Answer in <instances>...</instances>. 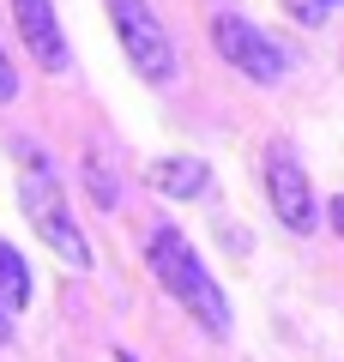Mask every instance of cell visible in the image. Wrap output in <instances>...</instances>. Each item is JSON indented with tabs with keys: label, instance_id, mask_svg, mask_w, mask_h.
<instances>
[{
	"label": "cell",
	"instance_id": "6da1fadb",
	"mask_svg": "<svg viewBox=\"0 0 344 362\" xmlns=\"http://www.w3.org/2000/svg\"><path fill=\"white\" fill-rule=\"evenodd\" d=\"M151 272L164 278V290H169V296H176L212 338H229V302H224V290L212 284V272L200 266V254L188 247V235L169 230V223H164V230H151Z\"/></svg>",
	"mask_w": 344,
	"mask_h": 362
},
{
	"label": "cell",
	"instance_id": "7a4b0ae2",
	"mask_svg": "<svg viewBox=\"0 0 344 362\" xmlns=\"http://www.w3.org/2000/svg\"><path fill=\"white\" fill-rule=\"evenodd\" d=\"M18 199H25V218L37 223V235L55 247V254L67 259V266H91V242L79 235V223L67 218V199H61V187H55V175H49V163H42V151L30 157L25 151V175H18Z\"/></svg>",
	"mask_w": 344,
	"mask_h": 362
},
{
	"label": "cell",
	"instance_id": "3957f363",
	"mask_svg": "<svg viewBox=\"0 0 344 362\" xmlns=\"http://www.w3.org/2000/svg\"><path fill=\"white\" fill-rule=\"evenodd\" d=\"M115 18V37H121V49H127V61L139 66L145 85H169L176 78V49H169V30L157 25L151 0H103Z\"/></svg>",
	"mask_w": 344,
	"mask_h": 362
},
{
	"label": "cell",
	"instance_id": "277c9868",
	"mask_svg": "<svg viewBox=\"0 0 344 362\" xmlns=\"http://www.w3.org/2000/svg\"><path fill=\"white\" fill-rule=\"evenodd\" d=\"M212 49L224 54L242 78H254V85H278V78H284V49L254 25V18L217 13V18H212Z\"/></svg>",
	"mask_w": 344,
	"mask_h": 362
},
{
	"label": "cell",
	"instance_id": "5b68a950",
	"mask_svg": "<svg viewBox=\"0 0 344 362\" xmlns=\"http://www.w3.org/2000/svg\"><path fill=\"white\" fill-rule=\"evenodd\" d=\"M266 199L278 211V223L290 235H314L320 230V206H314V187H308L302 163H296L290 145H272L266 151Z\"/></svg>",
	"mask_w": 344,
	"mask_h": 362
},
{
	"label": "cell",
	"instance_id": "8992f818",
	"mask_svg": "<svg viewBox=\"0 0 344 362\" xmlns=\"http://www.w3.org/2000/svg\"><path fill=\"white\" fill-rule=\"evenodd\" d=\"M13 18H18L25 49L37 54V66H49V73H67L73 66V49H67L61 18H55V0H13Z\"/></svg>",
	"mask_w": 344,
	"mask_h": 362
},
{
	"label": "cell",
	"instance_id": "52a82bcc",
	"mask_svg": "<svg viewBox=\"0 0 344 362\" xmlns=\"http://www.w3.org/2000/svg\"><path fill=\"white\" fill-rule=\"evenodd\" d=\"M205 181H212V169L200 157H164V163H151V187L164 199H200Z\"/></svg>",
	"mask_w": 344,
	"mask_h": 362
},
{
	"label": "cell",
	"instance_id": "ba28073f",
	"mask_svg": "<svg viewBox=\"0 0 344 362\" xmlns=\"http://www.w3.org/2000/svg\"><path fill=\"white\" fill-rule=\"evenodd\" d=\"M25 302H30V266H25V254L13 242H0V308L18 314Z\"/></svg>",
	"mask_w": 344,
	"mask_h": 362
},
{
	"label": "cell",
	"instance_id": "9c48e42d",
	"mask_svg": "<svg viewBox=\"0 0 344 362\" xmlns=\"http://www.w3.org/2000/svg\"><path fill=\"white\" fill-rule=\"evenodd\" d=\"M85 181H91V199H97L103 211L121 199V194H115V175H109V163H103V157H85Z\"/></svg>",
	"mask_w": 344,
	"mask_h": 362
},
{
	"label": "cell",
	"instance_id": "30bf717a",
	"mask_svg": "<svg viewBox=\"0 0 344 362\" xmlns=\"http://www.w3.org/2000/svg\"><path fill=\"white\" fill-rule=\"evenodd\" d=\"M13 97H18V73L6 61V49H0V103H13Z\"/></svg>",
	"mask_w": 344,
	"mask_h": 362
},
{
	"label": "cell",
	"instance_id": "8fae6325",
	"mask_svg": "<svg viewBox=\"0 0 344 362\" xmlns=\"http://www.w3.org/2000/svg\"><path fill=\"white\" fill-rule=\"evenodd\" d=\"M332 230H338V235H344V194H338V199H332Z\"/></svg>",
	"mask_w": 344,
	"mask_h": 362
},
{
	"label": "cell",
	"instance_id": "7c38bea8",
	"mask_svg": "<svg viewBox=\"0 0 344 362\" xmlns=\"http://www.w3.org/2000/svg\"><path fill=\"white\" fill-rule=\"evenodd\" d=\"M0 344H13V314L0 308Z\"/></svg>",
	"mask_w": 344,
	"mask_h": 362
},
{
	"label": "cell",
	"instance_id": "4fadbf2b",
	"mask_svg": "<svg viewBox=\"0 0 344 362\" xmlns=\"http://www.w3.org/2000/svg\"><path fill=\"white\" fill-rule=\"evenodd\" d=\"M115 362H133V350H115Z\"/></svg>",
	"mask_w": 344,
	"mask_h": 362
},
{
	"label": "cell",
	"instance_id": "5bb4252c",
	"mask_svg": "<svg viewBox=\"0 0 344 362\" xmlns=\"http://www.w3.org/2000/svg\"><path fill=\"white\" fill-rule=\"evenodd\" d=\"M314 6H332V0H314Z\"/></svg>",
	"mask_w": 344,
	"mask_h": 362
}]
</instances>
